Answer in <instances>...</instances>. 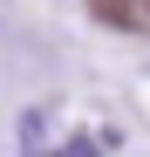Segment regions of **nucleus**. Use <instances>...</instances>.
Returning a JSON list of instances; mask_svg holds the SVG:
<instances>
[{"label": "nucleus", "mask_w": 150, "mask_h": 157, "mask_svg": "<svg viewBox=\"0 0 150 157\" xmlns=\"http://www.w3.org/2000/svg\"><path fill=\"white\" fill-rule=\"evenodd\" d=\"M55 157H103V150H96V137H68V144H62Z\"/></svg>", "instance_id": "nucleus-1"}]
</instances>
